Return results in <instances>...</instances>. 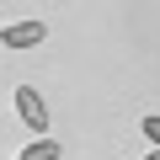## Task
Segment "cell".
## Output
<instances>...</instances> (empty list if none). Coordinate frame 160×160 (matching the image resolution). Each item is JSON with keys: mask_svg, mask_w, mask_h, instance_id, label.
Returning <instances> with one entry per match:
<instances>
[{"mask_svg": "<svg viewBox=\"0 0 160 160\" xmlns=\"http://www.w3.org/2000/svg\"><path fill=\"white\" fill-rule=\"evenodd\" d=\"M139 128H144V139H149V149H160V112H149V118H144Z\"/></svg>", "mask_w": 160, "mask_h": 160, "instance_id": "cell-4", "label": "cell"}, {"mask_svg": "<svg viewBox=\"0 0 160 160\" xmlns=\"http://www.w3.org/2000/svg\"><path fill=\"white\" fill-rule=\"evenodd\" d=\"M144 160H160V149H149V155H144Z\"/></svg>", "mask_w": 160, "mask_h": 160, "instance_id": "cell-5", "label": "cell"}, {"mask_svg": "<svg viewBox=\"0 0 160 160\" xmlns=\"http://www.w3.org/2000/svg\"><path fill=\"white\" fill-rule=\"evenodd\" d=\"M11 102H16V118H22L32 133H48V102H43L32 86H16V91H11Z\"/></svg>", "mask_w": 160, "mask_h": 160, "instance_id": "cell-1", "label": "cell"}, {"mask_svg": "<svg viewBox=\"0 0 160 160\" xmlns=\"http://www.w3.org/2000/svg\"><path fill=\"white\" fill-rule=\"evenodd\" d=\"M48 38L43 22H11V27H0V48H38Z\"/></svg>", "mask_w": 160, "mask_h": 160, "instance_id": "cell-2", "label": "cell"}, {"mask_svg": "<svg viewBox=\"0 0 160 160\" xmlns=\"http://www.w3.org/2000/svg\"><path fill=\"white\" fill-rule=\"evenodd\" d=\"M16 160H59V139H32Z\"/></svg>", "mask_w": 160, "mask_h": 160, "instance_id": "cell-3", "label": "cell"}]
</instances>
